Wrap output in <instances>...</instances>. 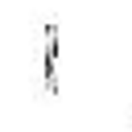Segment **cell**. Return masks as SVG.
Here are the masks:
<instances>
[{"label": "cell", "mask_w": 132, "mask_h": 132, "mask_svg": "<svg viewBox=\"0 0 132 132\" xmlns=\"http://www.w3.org/2000/svg\"><path fill=\"white\" fill-rule=\"evenodd\" d=\"M41 82H45V95L54 99L58 95V25L45 21V33H41Z\"/></svg>", "instance_id": "1"}]
</instances>
